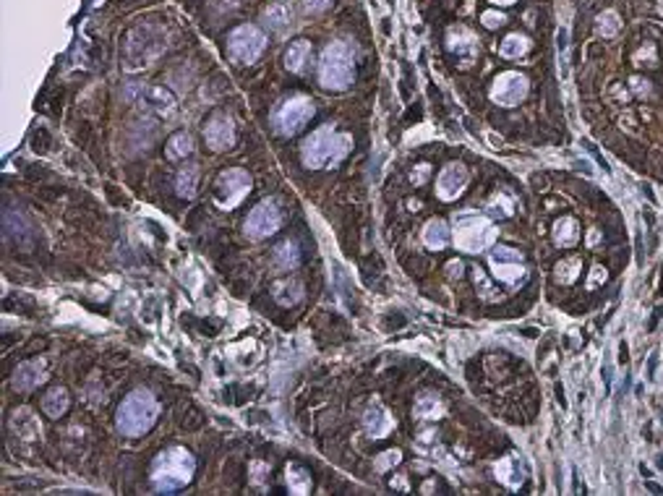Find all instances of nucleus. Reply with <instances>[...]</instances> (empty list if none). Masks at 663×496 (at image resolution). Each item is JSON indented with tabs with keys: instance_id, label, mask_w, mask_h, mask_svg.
<instances>
[{
	"instance_id": "1",
	"label": "nucleus",
	"mask_w": 663,
	"mask_h": 496,
	"mask_svg": "<svg viewBox=\"0 0 663 496\" xmlns=\"http://www.w3.org/2000/svg\"><path fill=\"white\" fill-rule=\"evenodd\" d=\"M348 152H350V139L337 133L332 126H322L303 142V162L316 170L335 168L345 159Z\"/></svg>"
},
{
	"instance_id": "2",
	"label": "nucleus",
	"mask_w": 663,
	"mask_h": 496,
	"mask_svg": "<svg viewBox=\"0 0 663 496\" xmlns=\"http://www.w3.org/2000/svg\"><path fill=\"white\" fill-rule=\"evenodd\" d=\"M194 457L188 455L181 447H172L168 452L155 460V468H152V481H155L157 491H175L186 483L191 481L194 475Z\"/></svg>"
},
{
	"instance_id": "3",
	"label": "nucleus",
	"mask_w": 663,
	"mask_h": 496,
	"mask_svg": "<svg viewBox=\"0 0 663 496\" xmlns=\"http://www.w3.org/2000/svg\"><path fill=\"white\" fill-rule=\"evenodd\" d=\"M157 413H159V407H157V400L149 392H131L117 410V429L126 436H142L144 431L155 426Z\"/></svg>"
},
{
	"instance_id": "4",
	"label": "nucleus",
	"mask_w": 663,
	"mask_h": 496,
	"mask_svg": "<svg viewBox=\"0 0 663 496\" xmlns=\"http://www.w3.org/2000/svg\"><path fill=\"white\" fill-rule=\"evenodd\" d=\"M352 76H355V55H352L350 45H345V42L329 45L322 55V63H319L322 87L342 91L352 84Z\"/></svg>"
},
{
	"instance_id": "5",
	"label": "nucleus",
	"mask_w": 663,
	"mask_h": 496,
	"mask_svg": "<svg viewBox=\"0 0 663 496\" xmlns=\"http://www.w3.org/2000/svg\"><path fill=\"white\" fill-rule=\"evenodd\" d=\"M496 230L494 225L478 217V214H460L455 220V243L460 251H468V253H478L483 248H488L494 243Z\"/></svg>"
},
{
	"instance_id": "6",
	"label": "nucleus",
	"mask_w": 663,
	"mask_h": 496,
	"mask_svg": "<svg viewBox=\"0 0 663 496\" xmlns=\"http://www.w3.org/2000/svg\"><path fill=\"white\" fill-rule=\"evenodd\" d=\"M123 97L131 104L142 107L144 113H152L157 117H170L175 113V97L162 87H149V84H128Z\"/></svg>"
},
{
	"instance_id": "7",
	"label": "nucleus",
	"mask_w": 663,
	"mask_h": 496,
	"mask_svg": "<svg viewBox=\"0 0 663 496\" xmlns=\"http://www.w3.org/2000/svg\"><path fill=\"white\" fill-rule=\"evenodd\" d=\"M227 47H230V55L238 63H254L267 47V37L254 24H243L230 34Z\"/></svg>"
},
{
	"instance_id": "8",
	"label": "nucleus",
	"mask_w": 663,
	"mask_h": 496,
	"mask_svg": "<svg viewBox=\"0 0 663 496\" xmlns=\"http://www.w3.org/2000/svg\"><path fill=\"white\" fill-rule=\"evenodd\" d=\"M248 191H251V178H248L246 170H240V168L225 170L220 178H217V185H214L217 204L225 209L238 207Z\"/></svg>"
},
{
	"instance_id": "9",
	"label": "nucleus",
	"mask_w": 663,
	"mask_h": 496,
	"mask_svg": "<svg viewBox=\"0 0 663 496\" xmlns=\"http://www.w3.org/2000/svg\"><path fill=\"white\" fill-rule=\"evenodd\" d=\"M311 115H313L311 100H308V97H293V100H287V102L277 110L274 126H277L280 133L293 136L295 131H300L306 126V120H311Z\"/></svg>"
},
{
	"instance_id": "10",
	"label": "nucleus",
	"mask_w": 663,
	"mask_h": 496,
	"mask_svg": "<svg viewBox=\"0 0 663 496\" xmlns=\"http://www.w3.org/2000/svg\"><path fill=\"white\" fill-rule=\"evenodd\" d=\"M282 225V209L277 207V201L269 199V201H261L259 207L251 209L246 220V233L251 238H267L280 230Z\"/></svg>"
},
{
	"instance_id": "11",
	"label": "nucleus",
	"mask_w": 663,
	"mask_h": 496,
	"mask_svg": "<svg viewBox=\"0 0 663 496\" xmlns=\"http://www.w3.org/2000/svg\"><path fill=\"white\" fill-rule=\"evenodd\" d=\"M528 94V78L522 74H515V71H507L494 81L491 87V100L502 107H515L520 104Z\"/></svg>"
},
{
	"instance_id": "12",
	"label": "nucleus",
	"mask_w": 663,
	"mask_h": 496,
	"mask_svg": "<svg viewBox=\"0 0 663 496\" xmlns=\"http://www.w3.org/2000/svg\"><path fill=\"white\" fill-rule=\"evenodd\" d=\"M468 185V170L462 165H449L442 170L439 181H436V194L442 196L444 201H452L462 194V188Z\"/></svg>"
},
{
	"instance_id": "13",
	"label": "nucleus",
	"mask_w": 663,
	"mask_h": 496,
	"mask_svg": "<svg viewBox=\"0 0 663 496\" xmlns=\"http://www.w3.org/2000/svg\"><path fill=\"white\" fill-rule=\"evenodd\" d=\"M204 136H207V144H209V146H212V149H217V152L227 149V146H233L235 133H233V123H230V117L214 115L212 120H209V126H207V131H204Z\"/></svg>"
},
{
	"instance_id": "14",
	"label": "nucleus",
	"mask_w": 663,
	"mask_h": 496,
	"mask_svg": "<svg viewBox=\"0 0 663 496\" xmlns=\"http://www.w3.org/2000/svg\"><path fill=\"white\" fill-rule=\"evenodd\" d=\"M363 423H366V431H368L374 439H379V436H387V433H390V429H392V418L387 416V410H381L379 405H374V407H368V410H366Z\"/></svg>"
},
{
	"instance_id": "15",
	"label": "nucleus",
	"mask_w": 663,
	"mask_h": 496,
	"mask_svg": "<svg viewBox=\"0 0 663 496\" xmlns=\"http://www.w3.org/2000/svg\"><path fill=\"white\" fill-rule=\"evenodd\" d=\"M42 363H24L19 365V371H16V379H13V384H16V390H34L39 381H42Z\"/></svg>"
},
{
	"instance_id": "16",
	"label": "nucleus",
	"mask_w": 663,
	"mask_h": 496,
	"mask_svg": "<svg viewBox=\"0 0 663 496\" xmlns=\"http://www.w3.org/2000/svg\"><path fill=\"white\" fill-rule=\"evenodd\" d=\"M308 55H311V42L298 39V42L290 45V50H287V55H285V65L293 71V74H300L303 65H306V60H308Z\"/></svg>"
},
{
	"instance_id": "17",
	"label": "nucleus",
	"mask_w": 663,
	"mask_h": 496,
	"mask_svg": "<svg viewBox=\"0 0 663 496\" xmlns=\"http://www.w3.org/2000/svg\"><path fill=\"white\" fill-rule=\"evenodd\" d=\"M423 240H426V246L429 248H444L447 246V240H449V230H447V225H444L442 220H431L429 225H426V230H423Z\"/></svg>"
},
{
	"instance_id": "18",
	"label": "nucleus",
	"mask_w": 663,
	"mask_h": 496,
	"mask_svg": "<svg viewBox=\"0 0 663 496\" xmlns=\"http://www.w3.org/2000/svg\"><path fill=\"white\" fill-rule=\"evenodd\" d=\"M194 152V142H191V136L188 133H175L172 139L168 142V157L170 159H183V157H188Z\"/></svg>"
},
{
	"instance_id": "19",
	"label": "nucleus",
	"mask_w": 663,
	"mask_h": 496,
	"mask_svg": "<svg viewBox=\"0 0 663 496\" xmlns=\"http://www.w3.org/2000/svg\"><path fill=\"white\" fill-rule=\"evenodd\" d=\"M290 16H293V11L287 8L285 3H274V5H269L267 8V13H264V19H267V24L272 26V29H285L287 24H290Z\"/></svg>"
},
{
	"instance_id": "20",
	"label": "nucleus",
	"mask_w": 663,
	"mask_h": 496,
	"mask_svg": "<svg viewBox=\"0 0 663 496\" xmlns=\"http://www.w3.org/2000/svg\"><path fill=\"white\" fill-rule=\"evenodd\" d=\"M42 407H45V413L50 418H60L65 413V407H68V394H65V390H52L47 397H45V403H42Z\"/></svg>"
},
{
	"instance_id": "21",
	"label": "nucleus",
	"mask_w": 663,
	"mask_h": 496,
	"mask_svg": "<svg viewBox=\"0 0 663 496\" xmlns=\"http://www.w3.org/2000/svg\"><path fill=\"white\" fill-rule=\"evenodd\" d=\"M494 264V274L502 280V282H509V285H515L517 280H522V274H525V269H522L520 264L515 261V264H504V261H491Z\"/></svg>"
},
{
	"instance_id": "22",
	"label": "nucleus",
	"mask_w": 663,
	"mask_h": 496,
	"mask_svg": "<svg viewBox=\"0 0 663 496\" xmlns=\"http://www.w3.org/2000/svg\"><path fill=\"white\" fill-rule=\"evenodd\" d=\"M287 483H290V491L293 494H306L308 488H311V478H308V473L306 470L295 468V465H290L287 468Z\"/></svg>"
},
{
	"instance_id": "23",
	"label": "nucleus",
	"mask_w": 663,
	"mask_h": 496,
	"mask_svg": "<svg viewBox=\"0 0 663 496\" xmlns=\"http://www.w3.org/2000/svg\"><path fill=\"white\" fill-rule=\"evenodd\" d=\"M528 47H530L528 37L509 34V37L502 42V55H504V58H520V55H525V52H528Z\"/></svg>"
},
{
	"instance_id": "24",
	"label": "nucleus",
	"mask_w": 663,
	"mask_h": 496,
	"mask_svg": "<svg viewBox=\"0 0 663 496\" xmlns=\"http://www.w3.org/2000/svg\"><path fill=\"white\" fill-rule=\"evenodd\" d=\"M577 222L572 220V217H567V220H561L559 225H557V243L559 246H572L574 240H577Z\"/></svg>"
},
{
	"instance_id": "25",
	"label": "nucleus",
	"mask_w": 663,
	"mask_h": 496,
	"mask_svg": "<svg viewBox=\"0 0 663 496\" xmlns=\"http://www.w3.org/2000/svg\"><path fill=\"white\" fill-rule=\"evenodd\" d=\"M442 413V405H439V400L436 397H431V394H426V397H420L416 405V416L418 418H436Z\"/></svg>"
},
{
	"instance_id": "26",
	"label": "nucleus",
	"mask_w": 663,
	"mask_h": 496,
	"mask_svg": "<svg viewBox=\"0 0 663 496\" xmlns=\"http://www.w3.org/2000/svg\"><path fill=\"white\" fill-rule=\"evenodd\" d=\"M277 264H280L282 269H293V267L298 264V246H295V243L280 246V251H277Z\"/></svg>"
},
{
	"instance_id": "27",
	"label": "nucleus",
	"mask_w": 663,
	"mask_h": 496,
	"mask_svg": "<svg viewBox=\"0 0 663 496\" xmlns=\"http://www.w3.org/2000/svg\"><path fill=\"white\" fill-rule=\"evenodd\" d=\"M196 168H188V170H183L181 175H178V194L181 196H194V188H196Z\"/></svg>"
},
{
	"instance_id": "28",
	"label": "nucleus",
	"mask_w": 663,
	"mask_h": 496,
	"mask_svg": "<svg viewBox=\"0 0 663 496\" xmlns=\"http://www.w3.org/2000/svg\"><path fill=\"white\" fill-rule=\"evenodd\" d=\"M616 29H619V21H616V13L614 11L603 13V16L598 19V32L603 34V37H614Z\"/></svg>"
},
{
	"instance_id": "29",
	"label": "nucleus",
	"mask_w": 663,
	"mask_h": 496,
	"mask_svg": "<svg viewBox=\"0 0 663 496\" xmlns=\"http://www.w3.org/2000/svg\"><path fill=\"white\" fill-rule=\"evenodd\" d=\"M509 465H512V460H502V462L496 465V475L504 483H509V486H517V483H520V473H515Z\"/></svg>"
},
{
	"instance_id": "30",
	"label": "nucleus",
	"mask_w": 663,
	"mask_h": 496,
	"mask_svg": "<svg viewBox=\"0 0 663 496\" xmlns=\"http://www.w3.org/2000/svg\"><path fill=\"white\" fill-rule=\"evenodd\" d=\"M520 251H512V248H496L491 253V261H520Z\"/></svg>"
},
{
	"instance_id": "31",
	"label": "nucleus",
	"mask_w": 663,
	"mask_h": 496,
	"mask_svg": "<svg viewBox=\"0 0 663 496\" xmlns=\"http://www.w3.org/2000/svg\"><path fill=\"white\" fill-rule=\"evenodd\" d=\"M332 0H303V11L306 13H322L329 8Z\"/></svg>"
},
{
	"instance_id": "32",
	"label": "nucleus",
	"mask_w": 663,
	"mask_h": 496,
	"mask_svg": "<svg viewBox=\"0 0 663 496\" xmlns=\"http://www.w3.org/2000/svg\"><path fill=\"white\" fill-rule=\"evenodd\" d=\"M504 21H507V19H504L502 13H494V11H486V13H483V24L488 26V29H496V26H502Z\"/></svg>"
},
{
	"instance_id": "33",
	"label": "nucleus",
	"mask_w": 663,
	"mask_h": 496,
	"mask_svg": "<svg viewBox=\"0 0 663 496\" xmlns=\"http://www.w3.org/2000/svg\"><path fill=\"white\" fill-rule=\"evenodd\" d=\"M379 460H381V462H379V468H381V470L392 468V465H397V462H400V452H397V449H392V452H384Z\"/></svg>"
},
{
	"instance_id": "34",
	"label": "nucleus",
	"mask_w": 663,
	"mask_h": 496,
	"mask_svg": "<svg viewBox=\"0 0 663 496\" xmlns=\"http://www.w3.org/2000/svg\"><path fill=\"white\" fill-rule=\"evenodd\" d=\"M426 175H429V168H426V165H420L418 175L413 172V183H423V181H426Z\"/></svg>"
},
{
	"instance_id": "35",
	"label": "nucleus",
	"mask_w": 663,
	"mask_h": 496,
	"mask_svg": "<svg viewBox=\"0 0 663 496\" xmlns=\"http://www.w3.org/2000/svg\"><path fill=\"white\" fill-rule=\"evenodd\" d=\"M491 3H496V5H509V3H515V0H491Z\"/></svg>"
}]
</instances>
